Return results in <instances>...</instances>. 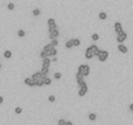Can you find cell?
<instances>
[{
	"mask_svg": "<svg viewBox=\"0 0 133 125\" xmlns=\"http://www.w3.org/2000/svg\"><path fill=\"white\" fill-rule=\"evenodd\" d=\"M117 50H119V52H121V53H128V47L124 46V43H119V44H117Z\"/></svg>",
	"mask_w": 133,
	"mask_h": 125,
	"instance_id": "cell-11",
	"label": "cell"
},
{
	"mask_svg": "<svg viewBox=\"0 0 133 125\" xmlns=\"http://www.w3.org/2000/svg\"><path fill=\"white\" fill-rule=\"evenodd\" d=\"M98 17H99V20H102V21H104V20L107 18V13H106V12H99V15H98Z\"/></svg>",
	"mask_w": 133,
	"mask_h": 125,
	"instance_id": "cell-18",
	"label": "cell"
},
{
	"mask_svg": "<svg viewBox=\"0 0 133 125\" xmlns=\"http://www.w3.org/2000/svg\"><path fill=\"white\" fill-rule=\"evenodd\" d=\"M85 57H86L88 60H91V59L94 57V55H93V52H91V48H90V47H88V48H86V51H85Z\"/></svg>",
	"mask_w": 133,
	"mask_h": 125,
	"instance_id": "cell-13",
	"label": "cell"
},
{
	"mask_svg": "<svg viewBox=\"0 0 133 125\" xmlns=\"http://www.w3.org/2000/svg\"><path fill=\"white\" fill-rule=\"evenodd\" d=\"M99 39V34H97V33H94V34H91V40H94V42H97Z\"/></svg>",
	"mask_w": 133,
	"mask_h": 125,
	"instance_id": "cell-24",
	"label": "cell"
},
{
	"mask_svg": "<svg viewBox=\"0 0 133 125\" xmlns=\"http://www.w3.org/2000/svg\"><path fill=\"white\" fill-rule=\"evenodd\" d=\"M51 60H52V61H54V63H56V61H57V57H56V56H54V57H52V59H51Z\"/></svg>",
	"mask_w": 133,
	"mask_h": 125,
	"instance_id": "cell-32",
	"label": "cell"
},
{
	"mask_svg": "<svg viewBox=\"0 0 133 125\" xmlns=\"http://www.w3.org/2000/svg\"><path fill=\"white\" fill-rule=\"evenodd\" d=\"M17 35H18L20 38H24V37L26 35V33H25V30H22V29H20V30L17 31Z\"/></svg>",
	"mask_w": 133,
	"mask_h": 125,
	"instance_id": "cell-21",
	"label": "cell"
},
{
	"mask_svg": "<svg viewBox=\"0 0 133 125\" xmlns=\"http://www.w3.org/2000/svg\"><path fill=\"white\" fill-rule=\"evenodd\" d=\"M24 84H25L26 86H29V87H33V86H34V81H33L31 77H26V78L24 80Z\"/></svg>",
	"mask_w": 133,
	"mask_h": 125,
	"instance_id": "cell-14",
	"label": "cell"
},
{
	"mask_svg": "<svg viewBox=\"0 0 133 125\" xmlns=\"http://www.w3.org/2000/svg\"><path fill=\"white\" fill-rule=\"evenodd\" d=\"M41 13H42V11H41L39 8H34V9H33V16H34V17L41 16Z\"/></svg>",
	"mask_w": 133,
	"mask_h": 125,
	"instance_id": "cell-17",
	"label": "cell"
},
{
	"mask_svg": "<svg viewBox=\"0 0 133 125\" xmlns=\"http://www.w3.org/2000/svg\"><path fill=\"white\" fill-rule=\"evenodd\" d=\"M55 100H56V96H55V95H50V96H48V102H50V103H54Z\"/></svg>",
	"mask_w": 133,
	"mask_h": 125,
	"instance_id": "cell-27",
	"label": "cell"
},
{
	"mask_svg": "<svg viewBox=\"0 0 133 125\" xmlns=\"http://www.w3.org/2000/svg\"><path fill=\"white\" fill-rule=\"evenodd\" d=\"M65 124H66V120H64V119H60L57 121V125H65Z\"/></svg>",
	"mask_w": 133,
	"mask_h": 125,
	"instance_id": "cell-29",
	"label": "cell"
},
{
	"mask_svg": "<svg viewBox=\"0 0 133 125\" xmlns=\"http://www.w3.org/2000/svg\"><path fill=\"white\" fill-rule=\"evenodd\" d=\"M15 8H16V5L13 3H8V5H7V9L8 11H15Z\"/></svg>",
	"mask_w": 133,
	"mask_h": 125,
	"instance_id": "cell-23",
	"label": "cell"
},
{
	"mask_svg": "<svg viewBox=\"0 0 133 125\" xmlns=\"http://www.w3.org/2000/svg\"><path fill=\"white\" fill-rule=\"evenodd\" d=\"M3 102H4V98H3L2 95H0V104H3Z\"/></svg>",
	"mask_w": 133,
	"mask_h": 125,
	"instance_id": "cell-31",
	"label": "cell"
},
{
	"mask_svg": "<svg viewBox=\"0 0 133 125\" xmlns=\"http://www.w3.org/2000/svg\"><path fill=\"white\" fill-rule=\"evenodd\" d=\"M108 56H110V52H108V51H106V50H101L99 53L97 55V59H98L101 63H104V61H107Z\"/></svg>",
	"mask_w": 133,
	"mask_h": 125,
	"instance_id": "cell-4",
	"label": "cell"
},
{
	"mask_svg": "<svg viewBox=\"0 0 133 125\" xmlns=\"http://www.w3.org/2000/svg\"><path fill=\"white\" fill-rule=\"evenodd\" d=\"M88 91H89V87H88V85L78 87V96H85V95L88 94Z\"/></svg>",
	"mask_w": 133,
	"mask_h": 125,
	"instance_id": "cell-10",
	"label": "cell"
},
{
	"mask_svg": "<svg viewBox=\"0 0 133 125\" xmlns=\"http://www.w3.org/2000/svg\"><path fill=\"white\" fill-rule=\"evenodd\" d=\"M56 55H57V50H56V47H54L51 43L46 44V46L43 47V50L39 52V57H41V59L54 57V56H56Z\"/></svg>",
	"mask_w": 133,
	"mask_h": 125,
	"instance_id": "cell-1",
	"label": "cell"
},
{
	"mask_svg": "<svg viewBox=\"0 0 133 125\" xmlns=\"http://www.w3.org/2000/svg\"><path fill=\"white\" fill-rule=\"evenodd\" d=\"M65 125H73V122L72 121H66V124Z\"/></svg>",
	"mask_w": 133,
	"mask_h": 125,
	"instance_id": "cell-33",
	"label": "cell"
},
{
	"mask_svg": "<svg viewBox=\"0 0 133 125\" xmlns=\"http://www.w3.org/2000/svg\"><path fill=\"white\" fill-rule=\"evenodd\" d=\"M129 109H130V112H133V103L129 104Z\"/></svg>",
	"mask_w": 133,
	"mask_h": 125,
	"instance_id": "cell-30",
	"label": "cell"
},
{
	"mask_svg": "<svg viewBox=\"0 0 133 125\" xmlns=\"http://www.w3.org/2000/svg\"><path fill=\"white\" fill-rule=\"evenodd\" d=\"M41 71H42V73H43L44 76H47V74H48V72H50V68H44V67H42V69H41Z\"/></svg>",
	"mask_w": 133,
	"mask_h": 125,
	"instance_id": "cell-25",
	"label": "cell"
},
{
	"mask_svg": "<svg viewBox=\"0 0 133 125\" xmlns=\"http://www.w3.org/2000/svg\"><path fill=\"white\" fill-rule=\"evenodd\" d=\"M15 113H17V115L22 113V108H21V107H16V108H15Z\"/></svg>",
	"mask_w": 133,
	"mask_h": 125,
	"instance_id": "cell-28",
	"label": "cell"
},
{
	"mask_svg": "<svg viewBox=\"0 0 133 125\" xmlns=\"http://www.w3.org/2000/svg\"><path fill=\"white\" fill-rule=\"evenodd\" d=\"M76 81H77L78 87H81V86H85V85H86V82H85V77H84L82 74H80V73H76Z\"/></svg>",
	"mask_w": 133,
	"mask_h": 125,
	"instance_id": "cell-6",
	"label": "cell"
},
{
	"mask_svg": "<svg viewBox=\"0 0 133 125\" xmlns=\"http://www.w3.org/2000/svg\"><path fill=\"white\" fill-rule=\"evenodd\" d=\"M43 84H44L46 86H50V85L52 84V80H51L48 76H46V77H44V80H43Z\"/></svg>",
	"mask_w": 133,
	"mask_h": 125,
	"instance_id": "cell-16",
	"label": "cell"
},
{
	"mask_svg": "<svg viewBox=\"0 0 133 125\" xmlns=\"http://www.w3.org/2000/svg\"><path fill=\"white\" fill-rule=\"evenodd\" d=\"M88 117H89L90 121H95V120H97V113H89Z\"/></svg>",
	"mask_w": 133,
	"mask_h": 125,
	"instance_id": "cell-20",
	"label": "cell"
},
{
	"mask_svg": "<svg viewBox=\"0 0 133 125\" xmlns=\"http://www.w3.org/2000/svg\"><path fill=\"white\" fill-rule=\"evenodd\" d=\"M72 39V43H73V47H78L81 44V40L78 38H71Z\"/></svg>",
	"mask_w": 133,
	"mask_h": 125,
	"instance_id": "cell-15",
	"label": "cell"
},
{
	"mask_svg": "<svg viewBox=\"0 0 133 125\" xmlns=\"http://www.w3.org/2000/svg\"><path fill=\"white\" fill-rule=\"evenodd\" d=\"M72 47H73L72 39H69V40H66V42H65V48H68V50H69V48H72Z\"/></svg>",
	"mask_w": 133,
	"mask_h": 125,
	"instance_id": "cell-19",
	"label": "cell"
},
{
	"mask_svg": "<svg viewBox=\"0 0 133 125\" xmlns=\"http://www.w3.org/2000/svg\"><path fill=\"white\" fill-rule=\"evenodd\" d=\"M90 48H91V52H93V55H94V57H97V55L99 53V51H101V48L97 46V44H91V46H89Z\"/></svg>",
	"mask_w": 133,
	"mask_h": 125,
	"instance_id": "cell-12",
	"label": "cell"
},
{
	"mask_svg": "<svg viewBox=\"0 0 133 125\" xmlns=\"http://www.w3.org/2000/svg\"><path fill=\"white\" fill-rule=\"evenodd\" d=\"M44 74L42 73V71H39V72H35L33 76H31V78H33V81H34V86H38V87H41V86H44V84H43V80H44Z\"/></svg>",
	"mask_w": 133,
	"mask_h": 125,
	"instance_id": "cell-2",
	"label": "cell"
},
{
	"mask_svg": "<svg viewBox=\"0 0 133 125\" xmlns=\"http://www.w3.org/2000/svg\"><path fill=\"white\" fill-rule=\"evenodd\" d=\"M114 30H115V33H116V34H120V33H123V31H124V29H123V25H121V22L116 21V22H115V25H114Z\"/></svg>",
	"mask_w": 133,
	"mask_h": 125,
	"instance_id": "cell-9",
	"label": "cell"
},
{
	"mask_svg": "<svg viewBox=\"0 0 133 125\" xmlns=\"http://www.w3.org/2000/svg\"><path fill=\"white\" fill-rule=\"evenodd\" d=\"M4 57H5V59H11V57H12V52H11L9 50L4 51Z\"/></svg>",
	"mask_w": 133,
	"mask_h": 125,
	"instance_id": "cell-22",
	"label": "cell"
},
{
	"mask_svg": "<svg viewBox=\"0 0 133 125\" xmlns=\"http://www.w3.org/2000/svg\"><path fill=\"white\" fill-rule=\"evenodd\" d=\"M77 73L82 74L84 77H88V76L90 74V67H89L88 64H81V65H78V68H77Z\"/></svg>",
	"mask_w": 133,
	"mask_h": 125,
	"instance_id": "cell-3",
	"label": "cell"
},
{
	"mask_svg": "<svg viewBox=\"0 0 133 125\" xmlns=\"http://www.w3.org/2000/svg\"><path fill=\"white\" fill-rule=\"evenodd\" d=\"M0 69H2V64H0Z\"/></svg>",
	"mask_w": 133,
	"mask_h": 125,
	"instance_id": "cell-34",
	"label": "cell"
},
{
	"mask_svg": "<svg viewBox=\"0 0 133 125\" xmlns=\"http://www.w3.org/2000/svg\"><path fill=\"white\" fill-rule=\"evenodd\" d=\"M59 34H60V31H59V27H56V29H54V30H50L48 31V38L52 40V39H57L59 38Z\"/></svg>",
	"mask_w": 133,
	"mask_h": 125,
	"instance_id": "cell-5",
	"label": "cell"
},
{
	"mask_svg": "<svg viewBox=\"0 0 133 125\" xmlns=\"http://www.w3.org/2000/svg\"><path fill=\"white\" fill-rule=\"evenodd\" d=\"M47 26H48V31L56 29V27H57V24H56L55 18H48V20H47Z\"/></svg>",
	"mask_w": 133,
	"mask_h": 125,
	"instance_id": "cell-8",
	"label": "cell"
},
{
	"mask_svg": "<svg viewBox=\"0 0 133 125\" xmlns=\"http://www.w3.org/2000/svg\"><path fill=\"white\" fill-rule=\"evenodd\" d=\"M127 33L125 31H123V33H120V34H116V42L117 43H124L125 40H127Z\"/></svg>",
	"mask_w": 133,
	"mask_h": 125,
	"instance_id": "cell-7",
	"label": "cell"
},
{
	"mask_svg": "<svg viewBox=\"0 0 133 125\" xmlns=\"http://www.w3.org/2000/svg\"><path fill=\"white\" fill-rule=\"evenodd\" d=\"M54 78H55V80H60V78H61V73H60V72H56V73L54 74Z\"/></svg>",
	"mask_w": 133,
	"mask_h": 125,
	"instance_id": "cell-26",
	"label": "cell"
}]
</instances>
